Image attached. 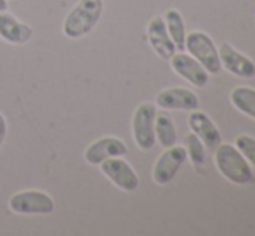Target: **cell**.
Masks as SVG:
<instances>
[{
    "instance_id": "obj_1",
    "label": "cell",
    "mask_w": 255,
    "mask_h": 236,
    "mask_svg": "<svg viewBox=\"0 0 255 236\" xmlns=\"http://www.w3.org/2000/svg\"><path fill=\"white\" fill-rule=\"evenodd\" d=\"M103 0H78L63 23V33L68 38H82L98 26L103 16Z\"/></svg>"
},
{
    "instance_id": "obj_2",
    "label": "cell",
    "mask_w": 255,
    "mask_h": 236,
    "mask_svg": "<svg viewBox=\"0 0 255 236\" xmlns=\"http://www.w3.org/2000/svg\"><path fill=\"white\" fill-rule=\"evenodd\" d=\"M215 167L233 184H249L254 181V172L245 156L235 144H219L214 153Z\"/></svg>"
},
{
    "instance_id": "obj_3",
    "label": "cell",
    "mask_w": 255,
    "mask_h": 236,
    "mask_svg": "<svg viewBox=\"0 0 255 236\" xmlns=\"http://www.w3.org/2000/svg\"><path fill=\"white\" fill-rule=\"evenodd\" d=\"M9 209L19 216H47L56 210V202L45 191L24 189L10 196Z\"/></svg>"
},
{
    "instance_id": "obj_4",
    "label": "cell",
    "mask_w": 255,
    "mask_h": 236,
    "mask_svg": "<svg viewBox=\"0 0 255 236\" xmlns=\"http://www.w3.org/2000/svg\"><path fill=\"white\" fill-rule=\"evenodd\" d=\"M184 49L188 54L193 56L210 75H217L221 71V59H219V49L215 47L214 40L203 31H189L186 35Z\"/></svg>"
},
{
    "instance_id": "obj_5",
    "label": "cell",
    "mask_w": 255,
    "mask_h": 236,
    "mask_svg": "<svg viewBox=\"0 0 255 236\" xmlns=\"http://www.w3.org/2000/svg\"><path fill=\"white\" fill-rule=\"evenodd\" d=\"M154 117L156 106L153 103H142L132 117V137L142 151H149L154 146Z\"/></svg>"
},
{
    "instance_id": "obj_6",
    "label": "cell",
    "mask_w": 255,
    "mask_h": 236,
    "mask_svg": "<svg viewBox=\"0 0 255 236\" xmlns=\"http://www.w3.org/2000/svg\"><path fill=\"white\" fill-rule=\"evenodd\" d=\"M188 158L184 146H170L165 148V151L158 156V160L153 165V181L158 186H165L175 177V174L179 172V169L182 167V163Z\"/></svg>"
},
{
    "instance_id": "obj_7",
    "label": "cell",
    "mask_w": 255,
    "mask_h": 236,
    "mask_svg": "<svg viewBox=\"0 0 255 236\" xmlns=\"http://www.w3.org/2000/svg\"><path fill=\"white\" fill-rule=\"evenodd\" d=\"M101 172L122 191H135L139 188L137 174L122 156L104 160L101 163Z\"/></svg>"
},
{
    "instance_id": "obj_8",
    "label": "cell",
    "mask_w": 255,
    "mask_h": 236,
    "mask_svg": "<svg viewBox=\"0 0 255 236\" xmlns=\"http://www.w3.org/2000/svg\"><path fill=\"white\" fill-rule=\"evenodd\" d=\"M168 61H170L172 70L181 78H184L186 82H189L191 85L202 89L208 84L210 73L193 56L184 54V52H177V54H174Z\"/></svg>"
},
{
    "instance_id": "obj_9",
    "label": "cell",
    "mask_w": 255,
    "mask_h": 236,
    "mask_svg": "<svg viewBox=\"0 0 255 236\" xmlns=\"http://www.w3.org/2000/svg\"><path fill=\"white\" fill-rule=\"evenodd\" d=\"M127 155V146L122 139L113 137V135H106L92 144L87 146L84 153V158L89 165H101L104 160L113 158V156H125Z\"/></svg>"
},
{
    "instance_id": "obj_10",
    "label": "cell",
    "mask_w": 255,
    "mask_h": 236,
    "mask_svg": "<svg viewBox=\"0 0 255 236\" xmlns=\"http://www.w3.org/2000/svg\"><path fill=\"white\" fill-rule=\"evenodd\" d=\"M219 59L221 66L231 75L240 78H252L255 77V63L249 56L238 52L229 44H222L219 47Z\"/></svg>"
},
{
    "instance_id": "obj_11",
    "label": "cell",
    "mask_w": 255,
    "mask_h": 236,
    "mask_svg": "<svg viewBox=\"0 0 255 236\" xmlns=\"http://www.w3.org/2000/svg\"><path fill=\"white\" fill-rule=\"evenodd\" d=\"M188 123H189L191 132L203 142L205 148L215 149L222 142V135H221V132H219L217 125L210 120V117H208L207 113L193 110V112H189Z\"/></svg>"
},
{
    "instance_id": "obj_12",
    "label": "cell",
    "mask_w": 255,
    "mask_h": 236,
    "mask_svg": "<svg viewBox=\"0 0 255 236\" xmlns=\"http://www.w3.org/2000/svg\"><path fill=\"white\" fill-rule=\"evenodd\" d=\"M0 38L10 45H24L33 38V30L16 16L3 10L0 12Z\"/></svg>"
},
{
    "instance_id": "obj_13",
    "label": "cell",
    "mask_w": 255,
    "mask_h": 236,
    "mask_svg": "<svg viewBox=\"0 0 255 236\" xmlns=\"http://www.w3.org/2000/svg\"><path fill=\"white\" fill-rule=\"evenodd\" d=\"M156 105L161 110H186V112H193V110H198L200 99L189 89L172 87L165 89V91H161L156 96Z\"/></svg>"
},
{
    "instance_id": "obj_14",
    "label": "cell",
    "mask_w": 255,
    "mask_h": 236,
    "mask_svg": "<svg viewBox=\"0 0 255 236\" xmlns=\"http://www.w3.org/2000/svg\"><path fill=\"white\" fill-rule=\"evenodd\" d=\"M148 42L153 47V51L156 52L158 58L168 61L175 54V44L168 35L163 17L154 16L148 23Z\"/></svg>"
},
{
    "instance_id": "obj_15",
    "label": "cell",
    "mask_w": 255,
    "mask_h": 236,
    "mask_svg": "<svg viewBox=\"0 0 255 236\" xmlns=\"http://www.w3.org/2000/svg\"><path fill=\"white\" fill-rule=\"evenodd\" d=\"M154 139L163 148H170V146L177 144L175 123L167 113H156V117H154Z\"/></svg>"
},
{
    "instance_id": "obj_16",
    "label": "cell",
    "mask_w": 255,
    "mask_h": 236,
    "mask_svg": "<svg viewBox=\"0 0 255 236\" xmlns=\"http://www.w3.org/2000/svg\"><path fill=\"white\" fill-rule=\"evenodd\" d=\"M165 26H167V31L170 35L172 42L175 44V49L182 51L184 49V42H186V26H184V19H182L181 12L175 9H168L163 16Z\"/></svg>"
},
{
    "instance_id": "obj_17",
    "label": "cell",
    "mask_w": 255,
    "mask_h": 236,
    "mask_svg": "<svg viewBox=\"0 0 255 236\" xmlns=\"http://www.w3.org/2000/svg\"><path fill=\"white\" fill-rule=\"evenodd\" d=\"M231 103L240 113H243V115L255 120V89L245 87V85H240V87L233 89Z\"/></svg>"
},
{
    "instance_id": "obj_18",
    "label": "cell",
    "mask_w": 255,
    "mask_h": 236,
    "mask_svg": "<svg viewBox=\"0 0 255 236\" xmlns=\"http://www.w3.org/2000/svg\"><path fill=\"white\" fill-rule=\"evenodd\" d=\"M186 153L189 155V160H191L193 167L196 169L198 174H203L205 170V146L203 142L196 137L193 132H189L186 135Z\"/></svg>"
},
{
    "instance_id": "obj_19",
    "label": "cell",
    "mask_w": 255,
    "mask_h": 236,
    "mask_svg": "<svg viewBox=\"0 0 255 236\" xmlns=\"http://www.w3.org/2000/svg\"><path fill=\"white\" fill-rule=\"evenodd\" d=\"M235 146L238 148V151L245 156V160L250 165L255 167V137L252 135H238L235 139Z\"/></svg>"
},
{
    "instance_id": "obj_20",
    "label": "cell",
    "mask_w": 255,
    "mask_h": 236,
    "mask_svg": "<svg viewBox=\"0 0 255 236\" xmlns=\"http://www.w3.org/2000/svg\"><path fill=\"white\" fill-rule=\"evenodd\" d=\"M5 137H7V121H5V117L0 113V148H2Z\"/></svg>"
},
{
    "instance_id": "obj_21",
    "label": "cell",
    "mask_w": 255,
    "mask_h": 236,
    "mask_svg": "<svg viewBox=\"0 0 255 236\" xmlns=\"http://www.w3.org/2000/svg\"><path fill=\"white\" fill-rule=\"evenodd\" d=\"M9 9V3H7V0H0V12H3V10Z\"/></svg>"
}]
</instances>
